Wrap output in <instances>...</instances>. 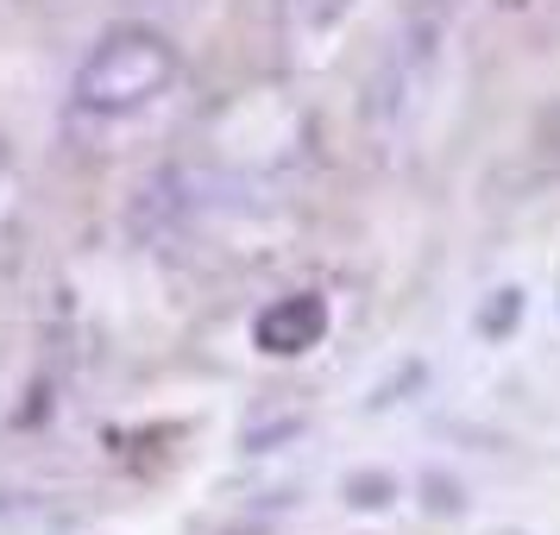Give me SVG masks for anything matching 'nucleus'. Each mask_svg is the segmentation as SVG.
<instances>
[{
  "mask_svg": "<svg viewBox=\"0 0 560 535\" xmlns=\"http://www.w3.org/2000/svg\"><path fill=\"white\" fill-rule=\"evenodd\" d=\"M171 77H177V57H171L164 38H152V32H120V38H107L102 51L89 57L77 95L95 114H132V107L152 102Z\"/></svg>",
  "mask_w": 560,
  "mask_h": 535,
  "instance_id": "nucleus-1",
  "label": "nucleus"
}]
</instances>
